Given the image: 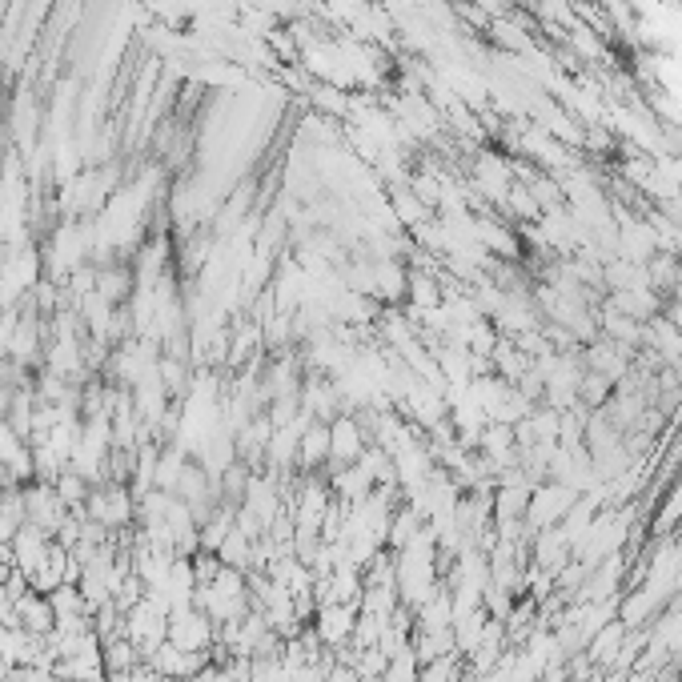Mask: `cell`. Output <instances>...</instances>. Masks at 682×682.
<instances>
[{"label": "cell", "instance_id": "7a4b0ae2", "mask_svg": "<svg viewBox=\"0 0 682 682\" xmlns=\"http://www.w3.org/2000/svg\"><path fill=\"white\" fill-rule=\"evenodd\" d=\"M297 462H301L305 470L329 462V426H325V422H309V426H305L301 446H297Z\"/></svg>", "mask_w": 682, "mask_h": 682}, {"label": "cell", "instance_id": "6da1fadb", "mask_svg": "<svg viewBox=\"0 0 682 682\" xmlns=\"http://www.w3.org/2000/svg\"><path fill=\"white\" fill-rule=\"evenodd\" d=\"M358 610L362 606H341V602H329L317 610V638L325 646H341L354 638V622H358Z\"/></svg>", "mask_w": 682, "mask_h": 682}]
</instances>
